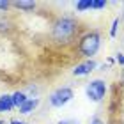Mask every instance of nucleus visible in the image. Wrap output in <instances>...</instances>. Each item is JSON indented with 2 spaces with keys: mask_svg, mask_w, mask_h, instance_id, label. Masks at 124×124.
<instances>
[{
  "mask_svg": "<svg viewBox=\"0 0 124 124\" xmlns=\"http://www.w3.org/2000/svg\"><path fill=\"white\" fill-rule=\"evenodd\" d=\"M78 34V21L71 16H62V18H57L52 25V39L57 44H62V46H67L75 41Z\"/></svg>",
  "mask_w": 124,
  "mask_h": 124,
  "instance_id": "obj_1",
  "label": "nucleus"
},
{
  "mask_svg": "<svg viewBox=\"0 0 124 124\" xmlns=\"http://www.w3.org/2000/svg\"><path fill=\"white\" fill-rule=\"evenodd\" d=\"M99 46H101V34L96 30L85 32L78 39V53L87 60H92V57L99 52Z\"/></svg>",
  "mask_w": 124,
  "mask_h": 124,
  "instance_id": "obj_2",
  "label": "nucleus"
},
{
  "mask_svg": "<svg viewBox=\"0 0 124 124\" xmlns=\"http://www.w3.org/2000/svg\"><path fill=\"white\" fill-rule=\"evenodd\" d=\"M85 94H87V98L91 99L92 103H99V101H103L105 96H106V83L103 80H99V78L91 80L87 83V87H85Z\"/></svg>",
  "mask_w": 124,
  "mask_h": 124,
  "instance_id": "obj_3",
  "label": "nucleus"
},
{
  "mask_svg": "<svg viewBox=\"0 0 124 124\" xmlns=\"http://www.w3.org/2000/svg\"><path fill=\"white\" fill-rule=\"evenodd\" d=\"M73 96H75V92H73V89L71 87H59V89H55V91L50 94V105L55 106V108H60V106H64L67 105L69 101L73 99Z\"/></svg>",
  "mask_w": 124,
  "mask_h": 124,
  "instance_id": "obj_4",
  "label": "nucleus"
},
{
  "mask_svg": "<svg viewBox=\"0 0 124 124\" xmlns=\"http://www.w3.org/2000/svg\"><path fill=\"white\" fill-rule=\"evenodd\" d=\"M96 60H85V62H82V64H78L75 66V69H73V75L75 76H85L89 75V73H92L96 69Z\"/></svg>",
  "mask_w": 124,
  "mask_h": 124,
  "instance_id": "obj_5",
  "label": "nucleus"
},
{
  "mask_svg": "<svg viewBox=\"0 0 124 124\" xmlns=\"http://www.w3.org/2000/svg\"><path fill=\"white\" fill-rule=\"evenodd\" d=\"M13 108H14V103H13V94H2V96H0V114L11 112Z\"/></svg>",
  "mask_w": 124,
  "mask_h": 124,
  "instance_id": "obj_6",
  "label": "nucleus"
},
{
  "mask_svg": "<svg viewBox=\"0 0 124 124\" xmlns=\"http://www.w3.org/2000/svg\"><path fill=\"white\" fill-rule=\"evenodd\" d=\"M39 106V98H29L27 99V103L23 105V106H20V114H23V115H29V114H32L34 110H36Z\"/></svg>",
  "mask_w": 124,
  "mask_h": 124,
  "instance_id": "obj_7",
  "label": "nucleus"
},
{
  "mask_svg": "<svg viewBox=\"0 0 124 124\" xmlns=\"http://www.w3.org/2000/svg\"><path fill=\"white\" fill-rule=\"evenodd\" d=\"M27 99H29V96H27L25 91H16L13 94V103H14V108H20V106H23L27 103Z\"/></svg>",
  "mask_w": 124,
  "mask_h": 124,
  "instance_id": "obj_8",
  "label": "nucleus"
},
{
  "mask_svg": "<svg viewBox=\"0 0 124 124\" xmlns=\"http://www.w3.org/2000/svg\"><path fill=\"white\" fill-rule=\"evenodd\" d=\"M13 5L16 9H20V11H25V13H30V11H34L37 7V4L36 2H27V0H18V2H13Z\"/></svg>",
  "mask_w": 124,
  "mask_h": 124,
  "instance_id": "obj_9",
  "label": "nucleus"
},
{
  "mask_svg": "<svg viewBox=\"0 0 124 124\" xmlns=\"http://www.w3.org/2000/svg\"><path fill=\"white\" fill-rule=\"evenodd\" d=\"M76 11H80V13H83V11L87 9H92V0H78V2L75 4Z\"/></svg>",
  "mask_w": 124,
  "mask_h": 124,
  "instance_id": "obj_10",
  "label": "nucleus"
},
{
  "mask_svg": "<svg viewBox=\"0 0 124 124\" xmlns=\"http://www.w3.org/2000/svg\"><path fill=\"white\" fill-rule=\"evenodd\" d=\"M117 27H119V18H115L114 21H112V29H110V36L112 37L117 36Z\"/></svg>",
  "mask_w": 124,
  "mask_h": 124,
  "instance_id": "obj_11",
  "label": "nucleus"
},
{
  "mask_svg": "<svg viewBox=\"0 0 124 124\" xmlns=\"http://www.w3.org/2000/svg\"><path fill=\"white\" fill-rule=\"evenodd\" d=\"M103 7H106L105 0H92V9H103Z\"/></svg>",
  "mask_w": 124,
  "mask_h": 124,
  "instance_id": "obj_12",
  "label": "nucleus"
},
{
  "mask_svg": "<svg viewBox=\"0 0 124 124\" xmlns=\"http://www.w3.org/2000/svg\"><path fill=\"white\" fill-rule=\"evenodd\" d=\"M57 124H80L76 119H64V121H59Z\"/></svg>",
  "mask_w": 124,
  "mask_h": 124,
  "instance_id": "obj_13",
  "label": "nucleus"
},
{
  "mask_svg": "<svg viewBox=\"0 0 124 124\" xmlns=\"http://www.w3.org/2000/svg\"><path fill=\"white\" fill-rule=\"evenodd\" d=\"M9 5H13L11 2H7V0H4V2H0V11H7Z\"/></svg>",
  "mask_w": 124,
  "mask_h": 124,
  "instance_id": "obj_14",
  "label": "nucleus"
},
{
  "mask_svg": "<svg viewBox=\"0 0 124 124\" xmlns=\"http://www.w3.org/2000/svg\"><path fill=\"white\" fill-rule=\"evenodd\" d=\"M115 60L119 62L121 66H124V53H117V55H115Z\"/></svg>",
  "mask_w": 124,
  "mask_h": 124,
  "instance_id": "obj_15",
  "label": "nucleus"
},
{
  "mask_svg": "<svg viewBox=\"0 0 124 124\" xmlns=\"http://www.w3.org/2000/svg\"><path fill=\"white\" fill-rule=\"evenodd\" d=\"M89 124H105V122L101 121L99 117H92V119H91V122H89Z\"/></svg>",
  "mask_w": 124,
  "mask_h": 124,
  "instance_id": "obj_16",
  "label": "nucleus"
},
{
  "mask_svg": "<svg viewBox=\"0 0 124 124\" xmlns=\"http://www.w3.org/2000/svg\"><path fill=\"white\" fill-rule=\"evenodd\" d=\"M9 124H27V122H25V121H20V119H13Z\"/></svg>",
  "mask_w": 124,
  "mask_h": 124,
  "instance_id": "obj_17",
  "label": "nucleus"
},
{
  "mask_svg": "<svg viewBox=\"0 0 124 124\" xmlns=\"http://www.w3.org/2000/svg\"><path fill=\"white\" fill-rule=\"evenodd\" d=\"M122 83H124V71H122Z\"/></svg>",
  "mask_w": 124,
  "mask_h": 124,
  "instance_id": "obj_18",
  "label": "nucleus"
},
{
  "mask_svg": "<svg viewBox=\"0 0 124 124\" xmlns=\"http://www.w3.org/2000/svg\"><path fill=\"white\" fill-rule=\"evenodd\" d=\"M122 21H124V13H122Z\"/></svg>",
  "mask_w": 124,
  "mask_h": 124,
  "instance_id": "obj_19",
  "label": "nucleus"
},
{
  "mask_svg": "<svg viewBox=\"0 0 124 124\" xmlns=\"http://www.w3.org/2000/svg\"><path fill=\"white\" fill-rule=\"evenodd\" d=\"M0 124H4V121H0Z\"/></svg>",
  "mask_w": 124,
  "mask_h": 124,
  "instance_id": "obj_20",
  "label": "nucleus"
}]
</instances>
